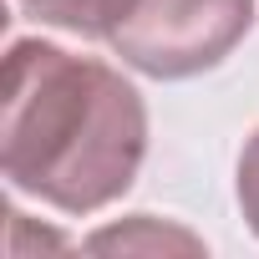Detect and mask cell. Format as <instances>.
<instances>
[{"instance_id":"obj_5","label":"cell","mask_w":259,"mask_h":259,"mask_svg":"<svg viewBox=\"0 0 259 259\" xmlns=\"http://www.w3.org/2000/svg\"><path fill=\"white\" fill-rule=\"evenodd\" d=\"M239 208H244V224L259 239V127L249 133V143L239 153Z\"/></svg>"},{"instance_id":"obj_2","label":"cell","mask_w":259,"mask_h":259,"mask_svg":"<svg viewBox=\"0 0 259 259\" xmlns=\"http://www.w3.org/2000/svg\"><path fill=\"white\" fill-rule=\"evenodd\" d=\"M254 26V0H138L107 36L112 56L158 81L213 71Z\"/></svg>"},{"instance_id":"obj_3","label":"cell","mask_w":259,"mask_h":259,"mask_svg":"<svg viewBox=\"0 0 259 259\" xmlns=\"http://www.w3.org/2000/svg\"><path fill=\"white\" fill-rule=\"evenodd\" d=\"M133 6L138 0H21V11L36 16L41 26H56L71 36H102V41L122 26Z\"/></svg>"},{"instance_id":"obj_1","label":"cell","mask_w":259,"mask_h":259,"mask_svg":"<svg viewBox=\"0 0 259 259\" xmlns=\"http://www.w3.org/2000/svg\"><path fill=\"white\" fill-rule=\"evenodd\" d=\"M148 158L143 92L117 66L26 36L6 51L0 173L61 213H97L133 188Z\"/></svg>"},{"instance_id":"obj_4","label":"cell","mask_w":259,"mask_h":259,"mask_svg":"<svg viewBox=\"0 0 259 259\" xmlns=\"http://www.w3.org/2000/svg\"><path fill=\"white\" fill-rule=\"evenodd\" d=\"M87 249H188V254H198L203 244L193 234H183V229H158L153 213H133L127 224H117V229L92 234Z\"/></svg>"}]
</instances>
